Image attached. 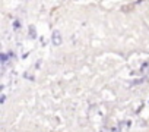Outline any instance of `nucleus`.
I'll list each match as a JSON object with an SVG mask.
<instances>
[]
</instances>
